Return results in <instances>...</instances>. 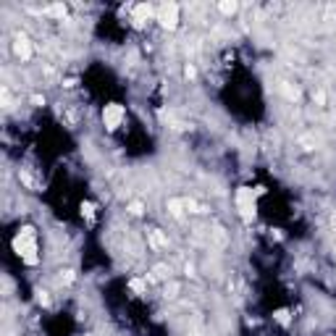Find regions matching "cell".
Returning <instances> with one entry per match:
<instances>
[{"label":"cell","mask_w":336,"mask_h":336,"mask_svg":"<svg viewBox=\"0 0 336 336\" xmlns=\"http://www.w3.org/2000/svg\"><path fill=\"white\" fill-rule=\"evenodd\" d=\"M152 276L158 281H166V279H171V268H168V265H155V268H152Z\"/></svg>","instance_id":"52a82bcc"},{"label":"cell","mask_w":336,"mask_h":336,"mask_svg":"<svg viewBox=\"0 0 336 336\" xmlns=\"http://www.w3.org/2000/svg\"><path fill=\"white\" fill-rule=\"evenodd\" d=\"M13 50H16V56L21 58V60H29L32 58V45H29V40L24 34H16V42H13Z\"/></svg>","instance_id":"5b68a950"},{"label":"cell","mask_w":336,"mask_h":336,"mask_svg":"<svg viewBox=\"0 0 336 336\" xmlns=\"http://www.w3.org/2000/svg\"><path fill=\"white\" fill-rule=\"evenodd\" d=\"M124 118H126V113H124V108H121V105H105V111H103V124L108 126L111 132L124 124Z\"/></svg>","instance_id":"3957f363"},{"label":"cell","mask_w":336,"mask_h":336,"mask_svg":"<svg viewBox=\"0 0 336 336\" xmlns=\"http://www.w3.org/2000/svg\"><path fill=\"white\" fill-rule=\"evenodd\" d=\"M281 92H284L289 100H300V89H297V87H289V82H281Z\"/></svg>","instance_id":"9c48e42d"},{"label":"cell","mask_w":336,"mask_h":336,"mask_svg":"<svg viewBox=\"0 0 336 336\" xmlns=\"http://www.w3.org/2000/svg\"><path fill=\"white\" fill-rule=\"evenodd\" d=\"M184 76H187V79H195V76H197L195 66H187V68H184Z\"/></svg>","instance_id":"4fadbf2b"},{"label":"cell","mask_w":336,"mask_h":336,"mask_svg":"<svg viewBox=\"0 0 336 336\" xmlns=\"http://www.w3.org/2000/svg\"><path fill=\"white\" fill-rule=\"evenodd\" d=\"M218 11L226 13V16H234V13L239 11V5H236V3H218Z\"/></svg>","instance_id":"30bf717a"},{"label":"cell","mask_w":336,"mask_h":336,"mask_svg":"<svg viewBox=\"0 0 336 336\" xmlns=\"http://www.w3.org/2000/svg\"><path fill=\"white\" fill-rule=\"evenodd\" d=\"M236 208L242 210V216H244V218L255 216V197H252V189L242 187L239 192H236Z\"/></svg>","instance_id":"277c9868"},{"label":"cell","mask_w":336,"mask_h":336,"mask_svg":"<svg viewBox=\"0 0 336 336\" xmlns=\"http://www.w3.org/2000/svg\"><path fill=\"white\" fill-rule=\"evenodd\" d=\"M158 21L163 24L166 29H173L179 24V5L176 3H166L158 8Z\"/></svg>","instance_id":"7a4b0ae2"},{"label":"cell","mask_w":336,"mask_h":336,"mask_svg":"<svg viewBox=\"0 0 336 336\" xmlns=\"http://www.w3.org/2000/svg\"><path fill=\"white\" fill-rule=\"evenodd\" d=\"M16 250H19V255L24 257L27 263H37V239H34V234H32V228H24L19 236H16Z\"/></svg>","instance_id":"6da1fadb"},{"label":"cell","mask_w":336,"mask_h":336,"mask_svg":"<svg viewBox=\"0 0 336 336\" xmlns=\"http://www.w3.org/2000/svg\"><path fill=\"white\" fill-rule=\"evenodd\" d=\"M142 210H144L142 202H132V205H129V213H132V216H142Z\"/></svg>","instance_id":"8fae6325"},{"label":"cell","mask_w":336,"mask_h":336,"mask_svg":"<svg viewBox=\"0 0 336 336\" xmlns=\"http://www.w3.org/2000/svg\"><path fill=\"white\" fill-rule=\"evenodd\" d=\"M150 242L155 244V247H168V239L158 231V228H152V231H150Z\"/></svg>","instance_id":"ba28073f"},{"label":"cell","mask_w":336,"mask_h":336,"mask_svg":"<svg viewBox=\"0 0 336 336\" xmlns=\"http://www.w3.org/2000/svg\"><path fill=\"white\" fill-rule=\"evenodd\" d=\"M134 13H137V16H134V21H137V24H142L144 19H150V16H152V8H150V5H137V8H134Z\"/></svg>","instance_id":"8992f818"},{"label":"cell","mask_w":336,"mask_h":336,"mask_svg":"<svg viewBox=\"0 0 336 336\" xmlns=\"http://www.w3.org/2000/svg\"><path fill=\"white\" fill-rule=\"evenodd\" d=\"M276 320H279V323H289V312L286 310H279L276 312Z\"/></svg>","instance_id":"7c38bea8"}]
</instances>
